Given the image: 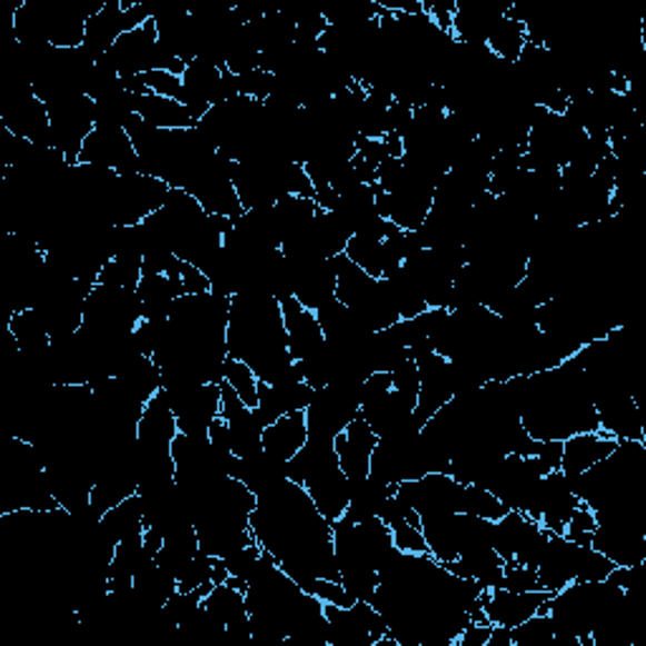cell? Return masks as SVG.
Masks as SVG:
<instances>
[{"mask_svg":"<svg viewBox=\"0 0 646 646\" xmlns=\"http://www.w3.org/2000/svg\"><path fill=\"white\" fill-rule=\"evenodd\" d=\"M228 354L232 359L246 361L266 384L304 379L288 351L284 311L274 296L238 294L230 298Z\"/></svg>","mask_w":646,"mask_h":646,"instance_id":"6da1fadb","label":"cell"},{"mask_svg":"<svg viewBox=\"0 0 646 646\" xmlns=\"http://www.w3.org/2000/svg\"><path fill=\"white\" fill-rule=\"evenodd\" d=\"M626 592L612 580H574L548 598V616L556 636L586 639L594 626L622 602Z\"/></svg>","mask_w":646,"mask_h":646,"instance_id":"7a4b0ae2","label":"cell"},{"mask_svg":"<svg viewBox=\"0 0 646 646\" xmlns=\"http://www.w3.org/2000/svg\"><path fill=\"white\" fill-rule=\"evenodd\" d=\"M361 384L364 381H336L316 389L311 405L306 407L308 437L336 439V435H341L361 411Z\"/></svg>","mask_w":646,"mask_h":646,"instance_id":"3957f363","label":"cell"},{"mask_svg":"<svg viewBox=\"0 0 646 646\" xmlns=\"http://www.w3.org/2000/svg\"><path fill=\"white\" fill-rule=\"evenodd\" d=\"M177 417V429L190 437H208L220 417V384H177L162 389Z\"/></svg>","mask_w":646,"mask_h":646,"instance_id":"277c9868","label":"cell"},{"mask_svg":"<svg viewBox=\"0 0 646 646\" xmlns=\"http://www.w3.org/2000/svg\"><path fill=\"white\" fill-rule=\"evenodd\" d=\"M329 622V646H374L387 636V622L371 602H354L351 606L324 604Z\"/></svg>","mask_w":646,"mask_h":646,"instance_id":"5b68a950","label":"cell"},{"mask_svg":"<svg viewBox=\"0 0 646 646\" xmlns=\"http://www.w3.org/2000/svg\"><path fill=\"white\" fill-rule=\"evenodd\" d=\"M0 125L11 135L26 139V142L53 149L49 107L36 97L33 87L6 93L3 107H0Z\"/></svg>","mask_w":646,"mask_h":646,"instance_id":"8992f818","label":"cell"},{"mask_svg":"<svg viewBox=\"0 0 646 646\" xmlns=\"http://www.w3.org/2000/svg\"><path fill=\"white\" fill-rule=\"evenodd\" d=\"M53 149L67 155L69 165H79V155L89 135L97 129L93 101L89 97H73L49 105Z\"/></svg>","mask_w":646,"mask_h":646,"instance_id":"52a82bcc","label":"cell"},{"mask_svg":"<svg viewBox=\"0 0 646 646\" xmlns=\"http://www.w3.org/2000/svg\"><path fill=\"white\" fill-rule=\"evenodd\" d=\"M465 485L457 483L453 475L447 473H427L417 480H405L397 485V498L415 508L419 518L427 515H447L460 513Z\"/></svg>","mask_w":646,"mask_h":646,"instance_id":"ba28073f","label":"cell"},{"mask_svg":"<svg viewBox=\"0 0 646 646\" xmlns=\"http://www.w3.org/2000/svg\"><path fill=\"white\" fill-rule=\"evenodd\" d=\"M81 165H99L117 175H139L145 172L132 139L125 129H93L79 155Z\"/></svg>","mask_w":646,"mask_h":646,"instance_id":"9c48e42d","label":"cell"},{"mask_svg":"<svg viewBox=\"0 0 646 646\" xmlns=\"http://www.w3.org/2000/svg\"><path fill=\"white\" fill-rule=\"evenodd\" d=\"M578 505H580L578 495L570 490L566 475L560 470H554L540 480L536 503H533V510L528 515L533 520H538L543 528L564 536L566 523Z\"/></svg>","mask_w":646,"mask_h":646,"instance_id":"30bf717a","label":"cell"},{"mask_svg":"<svg viewBox=\"0 0 646 646\" xmlns=\"http://www.w3.org/2000/svg\"><path fill=\"white\" fill-rule=\"evenodd\" d=\"M417 369H419V395L415 405V419L419 427H425L429 419L455 397L453 371H449V359L439 357L437 351L429 354L425 359H419Z\"/></svg>","mask_w":646,"mask_h":646,"instance_id":"8fae6325","label":"cell"},{"mask_svg":"<svg viewBox=\"0 0 646 646\" xmlns=\"http://www.w3.org/2000/svg\"><path fill=\"white\" fill-rule=\"evenodd\" d=\"M177 101L190 111L195 125H198L212 107L228 101L222 87V69L210 67V63L202 61L187 63V69L182 73V91Z\"/></svg>","mask_w":646,"mask_h":646,"instance_id":"7c38bea8","label":"cell"},{"mask_svg":"<svg viewBox=\"0 0 646 646\" xmlns=\"http://www.w3.org/2000/svg\"><path fill=\"white\" fill-rule=\"evenodd\" d=\"M220 417L230 429L232 455L248 457L264 449V427L228 381L220 384Z\"/></svg>","mask_w":646,"mask_h":646,"instance_id":"4fadbf2b","label":"cell"},{"mask_svg":"<svg viewBox=\"0 0 646 646\" xmlns=\"http://www.w3.org/2000/svg\"><path fill=\"white\" fill-rule=\"evenodd\" d=\"M294 268L296 301L318 311L336 296V270L331 258H288Z\"/></svg>","mask_w":646,"mask_h":646,"instance_id":"5bb4252c","label":"cell"},{"mask_svg":"<svg viewBox=\"0 0 646 646\" xmlns=\"http://www.w3.org/2000/svg\"><path fill=\"white\" fill-rule=\"evenodd\" d=\"M550 594L546 592H526L515 594L508 588H493V592H483L480 604L485 608V616L495 626H505V629H515L533 614H538V608L546 604Z\"/></svg>","mask_w":646,"mask_h":646,"instance_id":"9a60e30c","label":"cell"},{"mask_svg":"<svg viewBox=\"0 0 646 646\" xmlns=\"http://www.w3.org/2000/svg\"><path fill=\"white\" fill-rule=\"evenodd\" d=\"M379 437L374 435V429L369 427L367 419L361 417V411L354 417V423L344 429L341 435H336L334 447L336 455H339L341 470L349 480H359V477L369 475L371 465V453L377 447Z\"/></svg>","mask_w":646,"mask_h":646,"instance_id":"2e32d148","label":"cell"},{"mask_svg":"<svg viewBox=\"0 0 646 646\" xmlns=\"http://www.w3.org/2000/svg\"><path fill=\"white\" fill-rule=\"evenodd\" d=\"M578 550L580 546L574 540H568L560 533H550L546 554H543L538 564V588L546 594H558L560 588L576 580V566H578Z\"/></svg>","mask_w":646,"mask_h":646,"instance_id":"e0dca14e","label":"cell"},{"mask_svg":"<svg viewBox=\"0 0 646 646\" xmlns=\"http://www.w3.org/2000/svg\"><path fill=\"white\" fill-rule=\"evenodd\" d=\"M157 43L159 36L155 21H147L145 26L121 36L109 51V59L115 61L119 77H139V73L152 71V56Z\"/></svg>","mask_w":646,"mask_h":646,"instance_id":"ac0fdd59","label":"cell"},{"mask_svg":"<svg viewBox=\"0 0 646 646\" xmlns=\"http://www.w3.org/2000/svg\"><path fill=\"white\" fill-rule=\"evenodd\" d=\"M135 31L127 21V8L119 0H107L99 13H93L87 21V33H83V51H87L93 61L111 51L121 36Z\"/></svg>","mask_w":646,"mask_h":646,"instance_id":"d6986e66","label":"cell"},{"mask_svg":"<svg viewBox=\"0 0 646 646\" xmlns=\"http://www.w3.org/2000/svg\"><path fill=\"white\" fill-rule=\"evenodd\" d=\"M228 475L236 477L256 498H260V495L280 488L288 480V463L260 449L256 455L236 457Z\"/></svg>","mask_w":646,"mask_h":646,"instance_id":"ffe728a7","label":"cell"},{"mask_svg":"<svg viewBox=\"0 0 646 646\" xmlns=\"http://www.w3.org/2000/svg\"><path fill=\"white\" fill-rule=\"evenodd\" d=\"M280 311H284L290 357H294V361H304L326 341L321 324H318V318H316V311L298 304L296 296L286 298V301L280 304Z\"/></svg>","mask_w":646,"mask_h":646,"instance_id":"44dd1931","label":"cell"},{"mask_svg":"<svg viewBox=\"0 0 646 646\" xmlns=\"http://www.w3.org/2000/svg\"><path fill=\"white\" fill-rule=\"evenodd\" d=\"M619 445V439L612 437L604 429L596 433H580L564 439V455H560V473L566 477H578L588 467L602 463Z\"/></svg>","mask_w":646,"mask_h":646,"instance_id":"7402d4cb","label":"cell"},{"mask_svg":"<svg viewBox=\"0 0 646 646\" xmlns=\"http://www.w3.org/2000/svg\"><path fill=\"white\" fill-rule=\"evenodd\" d=\"M389 198H391L389 220L395 222L399 230H417L419 225L427 220L429 210H433L435 187L411 180V177L405 175V182H401L399 190L391 192Z\"/></svg>","mask_w":646,"mask_h":646,"instance_id":"603a6c76","label":"cell"},{"mask_svg":"<svg viewBox=\"0 0 646 646\" xmlns=\"http://www.w3.org/2000/svg\"><path fill=\"white\" fill-rule=\"evenodd\" d=\"M505 8L490 3H463L457 0V11L453 16V36L463 43H488L493 28L503 21Z\"/></svg>","mask_w":646,"mask_h":646,"instance_id":"cb8c5ba5","label":"cell"},{"mask_svg":"<svg viewBox=\"0 0 646 646\" xmlns=\"http://www.w3.org/2000/svg\"><path fill=\"white\" fill-rule=\"evenodd\" d=\"M308 443L306 411H288L264 429V449L278 460H290Z\"/></svg>","mask_w":646,"mask_h":646,"instance_id":"d4e9b609","label":"cell"},{"mask_svg":"<svg viewBox=\"0 0 646 646\" xmlns=\"http://www.w3.org/2000/svg\"><path fill=\"white\" fill-rule=\"evenodd\" d=\"M180 296H185V290L177 286L170 276H165V274L142 276V280H139V286H137L142 321L145 318H170L172 306Z\"/></svg>","mask_w":646,"mask_h":646,"instance_id":"484cf974","label":"cell"},{"mask_svg":"<svg viewBox=\"0 0 646 646\" xmlns=\"http://www.w3.org/2000/svg\"><path fill=\"white\" fill-rule=\"evenodd\" d=\"M198 554H200L198 530H195V526H180L167 533L162 548H159L155 556V564L162 570H167L170 576L180 578L187 564H190Z\"/></svg>","mask_w":646,"mask_h":646,"instance_id":"4316f807","label":"cell"},{"mask_svg":"<svg viewBox=\"0 0 646 646\" xmlns=\"http://www.w3.org/2000/svg\"><path fill=\"white\" fill-rule=\"evenodd\" d=\"M8 334L13 336V341L18 346V357H23V359L41 357L51 344V336L49 331H46L41 316L36 314L33 308L13 311L11 316H8Z\"/></svg>","mask_w":646,"mask_h":646,"instance_id":"83f0119b","label":"cell"},{"mask_svg":"<svg viewBox=\"0 0 646 646\" xmlns=\"http://www.w3.org/2000/svg\"><path fill=\"white\" fill-rule=\"evenodd\" d=\"M397 493V485H387L377 480L374 475L359 477V480H351V493H349V505H346L344 518L351 523H361L367 518L379 515V508L389 495Z\"/></svg>","mask_w":646,"mask_h":646,"instance_id":"f1b7e54d","label":"cell"},{"mask_svg":"<svg viewBox=\"0 0 646 646\" xmlns=\"http://www.w3.org/2000/svg\"><path fill=\"white\" fill-rule=\"evenodd\" d=\"M135 111L142 117L147 125L157 129H192L195 119L190 117L180 101L157 97V93H145V97H135Z\"/></svg>","mask_w":646,"mask_h":646,"instance_id":"f546056e","label":"cell"},{"mask_svg":"<svg viewBox=\"0 0 646 646\" xmlns=\"http://www.w3.org/2000/svg\"><path fill=\"white\" fill-rule=\"evenodd\" d=\"M526 46V18L518 13V8H505L503 21L493 28L488 49L493 56H498L505 63H515Z\"/></svg>","mask_w":646,"mask_h":646,"instance_id":"4dcf8cb0","label":"cell"},{"mask_svg":"<svg viewBox=\"0 0 646 646\" xmlns=\"http://www.w3.org/2000/svg\"><path fill=\"white\" fill-rule=\"evenodd\" d=\"M419 528H423V536L427 540L429 556L437 558L439 564L460 558V548H457V513L427 515Z\"/></svg>","mask_w":646,"mask_h":646,"instance_id":"1f68e13d","label":"cell"},{"mask_svg":"<svg viewBox=\"0 0 646 646\" xmlns=\"http://www.w3.org/2000/svg\"><path fill=\"white\" fill-rule=\"evenodd\" d=\"M538 520H533L530 515L520 513V510H508L503 515L500 520H495V528H493V548L495 554H498L505 564H510L518 554L520 543L526 540V536L530 533V528L536 526Z\"/></svg>","mask_w":646,"mask_h":646,"instance_id":"d6a6232c","label":"cell"},{"mask_svg":"<svg viewBox=\"0 0 646 646\" xmlns=\"http://www.w3.org/2000/svg\"><path fill=\"white\" fill-rule=\"evenodd\" d=\"M101 528L107 530V536L119 543L129 536H137V533H145V510L139 495L121 500L115 508L101 515Z\"/></svg>","mask_w":646,"mask_h":646,"instance_id":"836d02e7","label":"cell"},{"mask_svg":"<svg viewBox=\"0 0 646 646\" xmlns=\"http://www.w3.org/2000/svg\"><path fill=\"white\" fill-rule=\"evenodd\" d=\"M276 218H278V228H280V240H288L301 232L304 228H308V222L314 220V215L318 212V205L314 200H306V198H296V195H286V198H280L276 205ZM280 242V246H284Z\"/></svg>","mask_w":646,"mask_h":646,"instance_id":"e575fe53","label":"cell"},{"mask_svg":"<svg viewBox=\"0 0 646 646\" xmlns=\"http://www.w3.org/2000/svg\"><path fill=\"white\" fill-rule=\"evenodd\" d=\"M202 606L208 608L212 616H218V619L230 626L240 619H246L248 614V604H246V594L238 592V588H232L228 584H220V586H212L208 596L202 598Z\"/></svg>","mask_w":646,"mask_h":646,"instance_id":"d590c367","label":"cell"},{"mask_svg":"<svg viewBox=\"0 0 646 646\" xmlns=\"http://www.w3.org/2000/svg\"><path fill=\"white\" fill-rule=\"evenodd\" d=\"M460 513L477 515V518H485V520H500L503 515L508 513V508H505V505L495 498L488 488H480V485H465Z\"/></svg>","mask_w":646,"mask_h":646,"instance_id":"8d00e7d4","label":"cell"},{"mask_svg":"<svg viewBox=\"0 0 646 646\" xmlns=\"http://www.w3.org/2000/svg\"><path fill=\"white\" fill-rule=\"evenodd\" d=\"M225 381L230 384L232 389H236V395L246 401L250 409L258 407V377L256 371H252L246 361H238L228 357L225 361Z\"/></svg>","mask_w":646,"mask_h":646,"instance_id":"74e56055","label":"cell"},{"mask_svg":"<svg viewBox=\"0 0 646 646\" xmlns=\"http://www.w3.org/2000/svg\"><path fill=\"white\" fill-rule=\"evenodd\" d=\"M513 646H550L554 642V622L548 614H533L530 619L510 629Z\"/></svg>","mask_w":646,"mask_h":646,"instance_id":"f35d334b","label":"cell"},{"mask_svg":"<svg viewBox=\"0 0 646 646\" xmlns=\"http://www.w3.org/2000/svg\"><path fill=\"white\" fill-rule=\"evenodd\" d=\"M212 568H215V556H208L205 550H200L195 556L187 568L177 578V592H198V588H212Z\"/></svg>","mask_w":646,"mask_h":646,"instance_id":"ab89813d","label":"cell"},{"mask_svg":"<svg viewBox=\"0 0 646 646\" xmlns=\"http://www.w3.org/2000/svg\"><path fill=\"white\" fill-rule=\"evenodd\" d=\"M616 566L604 554H598L592 546H580L576 580H606Z\"/></svg>","mask_w":646,"mask_h":646,"instance_id":"60d3db41","label":"cell"},{"mask_svg":"<svg viewBox=\"0 0 646 646\" xmlns=\"http://www.w3.org/2000/svg\"><path fill=\"white\" fill-rule=\"evenodd\" d=\"M596 530V513L588 508V505L580 503L578 508L570 515L568 523H566V530L564 536L568 540L578 543V546H592V536Z\"/></svg>","mask_w":646,"mask_h":646,"instance_id":"b9f144b4","label":"cell"},{"mask_svg":"<svg viewBox=\"0 0 646 646\" xmlns=\"http://www.w3.org/2000/svg\"><path fill=\"white\" fill-rule=\"evenodd\" d=\"M274 83H276L274 73L264 71V69H256V71H248V73H240V77H238V91H240V97L266 101L270 93H274Z\"/></svg>","mask_w":646,"mask_h":646,"instance_id":"7bdbcfd3","label":"cell"},{"mask_svg":"<svg viewBox=\"0 0 646 646\" xmlns=\"http://www.w3.org/2000/svg\"><path fill=\"white\" fill-rule=\"evenodd\" d=\"M139 280H142V268L121 264V260H115V258L109 260L99 276V284L119 286V288H129V290H137Z\"/></svg>","mask_w":646,"mask_h":646,"instance_id":"ee69618b","label":"cell"},{"mask_svg":"<svg viewBox=\"0 0 646 646\" xmlns=\"http://www.w3.org/2000/svg\"><path fill=\"white\" fill-rule=\"evenodd\" d=\"M500 588H508V592H515V594L540 592V588H538V570L528 568V566H520V564H515V560H510V564H505V574H503Z\"/></svg>","mask_w":646,"mask_h":646,"instance_id":"f6af8a7d","label":"cell"},{"mask_svg":"<svg viewBox=\"0 0 646 646\" xmlns=\"http://www.w3.org/2000/svg\"><path fill=\"white\" fill-rule=\"evenodd\" d=\"M308 594H314L321 598L324 604H334V606H351L357 598H354L349 592H346L341 580H331V578H316Z\"/></svg>","mask_w":646,"mask_h":646,"instance_id":"bcb514c9","label":"cell"},{"mask_svg":"<svg viewBox=\"0 0 646 646\" xmlns=\"http://www.w3.org/2000/svg\"><path fill=\"white\" fill-rule=\"evenodd\" d=\"M142 79L147 83L149 93H157V97H167V99H177L182 91V77L170 71H147L142 73Z\"/></svg>","mask_w":646,"mask_h":646,"instance_id":"7dc6e473","label":"cell"},{"mask_svg":"<svg viewBox=\"0 0 646 646\" xmlns=\"http://www.w3.org/2000/svg\"><path fill=\"white\" fill-rule=\"evenodd\" d=\"M391 389L399 391V395L417 399L419 395V369L415 359H407L405 364L391 371Z\"/></svg>","mask_w":646,"mask_h":646,"instance_id":"c3c4849f","label":"cell"},{"mask_svg":"<svg viewBox=\"0 0 646 646\" xmlns=\"http://www.w3.org/2000/svg\"><path fill=\"white\" fill-rule=\"evenodd\" d=\"M391 391V374L389 371H371L367 379L361 384L359 399H361V409L379 401L381 397H387Z\"/></svg>","mask_w":646,"mask_h":646,"instance_id":"681fc988","label":"cell"},{"mask_svg":"<svg viewBox=\"0 0 646 646\" xmlns=\"http://www.w3.org/2000/svg\"><path fill=\"white\" fill-rule=\"evenodd\" d=\"M391 536H395V548L401 550V554H429L423 528L399 526L391 530Z\"/></svg>","mask_w":646,"mask_h":646,"instance_id":"f907efd6","label":"cell"},{"mask_svg":"<svg viewBox=\"0 0 646 646\" xmlns=\"http://www.w3.org/2000/svg\"><path fill=\"white\" fill-rule=\"evenodd\" d=\"M401 182H405V165H401V159L389 157L387 162L377 167V185H381L389 195L397 192Z\"/></svg>","mask_w":646,"mask_h":646,"instance_id":"816d5d0a","label":"cell"},{"mask_svg":"<svg viewBox=\"0 0 646 646\" xmlns=\"http://www.w3.org/2000/svg\"><path fill=\"white\" fill-rule=\"evenodd\" d=\"M182 286H185V296H198V294H208L210 280L200 268H195L192 264H185L182 260Z\"/></svg>","mask_w":646,"mask_h":646,"instance_id":"f5cc1de1","label":"cell"},{"mask_svg":"<svg viewBox=\"0 0 646 646\" xmlns=\"http://www.w3.org/2000/svg\"><path fill=\"white\" fill-rule=\"evenodd\" d=\"M411 117H415V109L401 105V101H395V105L389 107V132L405 137V132L411 125Z\"/></svg>","mask_w":646,"mask_h":646,"instance_id":"db71d44e","label":"cell"},{"mask_svg":"<svg viewBox=\"0 0 646 646\" xmlns=\"http://www.w3.org/2000/svg\"><path fill=\"white\" fill-rule=\"evenodd\" d=\"M208 439L210 443L220 449L225 455H232V437H230V429L225 425V419L218 417L208 429Z\"/></svg>","mask_w":646,"mask_h":646,"instance_id":"11a10c76","label":"cell"},{"mask_svg":"<svg viewBox=\"0 0 646 646\" xmlns=\"http://www.w3.org/2000/svg\"><path fill=\"white\" fill-rule=\"evenodd\" d=\"M314 202L321 210L334 212L336 210V202H339V192H336L334 187H329V185H318L316 192H314Z\"/></svg>","mask_w":646,"mask_h":646,"instance_id":"9f6ffc18","label":"cell"},{"mask_svg":"<svg viewBox=\"0 0 646 646\" xmlns=\"http://www.w3.org/2000/svg\"><path fill=\"white\" fill-rule=\"evenodd\" d=\"M485 646H513L510 629H505V626H495L493 624L490 636H488V644H485Z\"/></svg>","mask_w":646,"mask_h":646,"instance_id":"6f0895ef","label":"cell"},{"mask_svg":"<svg viewBox=\"0 0 646 646\" xmlns=\"http://www.w3.org/2000/svg\"><path fill=\"white\" fill-rule=\"evenodd\" d=\"M230 578V570L225 566L222 558H215V568H212V584L220 586V584H228Z\"/></svg>","mask_w":646,"mask_h":646,"instance_id":"680465c9","label":"cell"}]
</instances>
